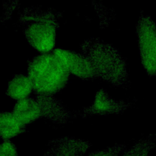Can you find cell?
<instances>
[{
    "mask_svg": "<svg viewBox=\"0 0 156 156\" xmlns=\"http://www.w3.org/2000/svg\"><path fill=\"white\" fill-rule=\"evenodd\" d=\"M69 74L53 52L36 57L29 65L27 76L34 90L41 94L48 95L62 88Z\"/></svg>",
    "mask_w": 156,
    "mask_h": 156,
    "instance_id": "6da1fadb",
    "label": "cell"
},
{
    "mask_svg": "<svg viewBox=\"0 0 156 156\" xmlns=\"http://www.w3.org/2000/svg\"><path fill=\"white\" fill-rule=\"evenodd\" d=\"M141 62L147 73L156 74V26L151 20L142 18L138 26Z\"/></svg>",
    "mask_w": 156,
    "mask_h": 156,
    "instance_id": "7a4b0ae2",
    "label": "cell"
},
{
    "mask_svg": "<svg viewBox=\"0 0 156 156\" xmlns=\"http://www.w3.org/2000/svg\"><path fill=\"white\" fill-rule=\"evenodd\" d=\"M26 34L30 44L43 54L48 53L54 47L56 30L51 20H35L27 27Z\"/></svg>",
    "mask_w": 156,
    "mask_h": 156,
    "instance_id": "3957f363",
    "label": "cell"
},
{
    "mask_svg": "<svg viewBox=\"0 0 156 156\" xmlns=\"http://www.w3.org/2000/svg\"><path fill=\"white\" fill-rule=\"evenodd\" d=\"M86 144L77 140L60 139L52 141L43 156H81Z\"/></svg>",
    "mask_w": 156,
    "mask_h": 156,
    "instance_id": "277c9868",
    "label": "cell"
},
{
    "mask_svg": "<svg viewBox=\"0 0 156 156\" xmlns=\"http://www.w3.org/2000/svg\"><path fill=\"white\" fill-rule=\"evenodd\" d=\"M42 113L39 103L31 98H25L18 101L13 113L18 121L25 126L38 119Z\"/></svg>",
    "mask_w": 156,
    "mask_h": 156,
    "instance_id": "5b68a950",
    "label": "cell"
},
{
    "mask_svg": "<svg viewBox=\"0 0 156 156\" xmlns=\"http://www.w3.org/2000/svg\"><path fill=\"white\" fill-rule=\"evenodd\" d=\"M24 126L18 121L14 114L10 112L0 113V136L5 140L21 133Z\"/></svg>",
    "mask_w": 156,
    "mask_h": 156,
    "instance_id": "8992f818",
    "label": "cell"
},
{
    "mask_svg": "<svg viewBox=\"0 0 156 156\" xmlns=\"http://www.w3.org/2000/svg\"><path fill=\"white\" fill-rule=\"evenodd\" d=\"M32 89L28 76L16 75L10 81L7 93L10 98L20 101L27 98Z\"/></svg>",
    "mask_w": 156,
    "mask_h": 156,
    "instance_id": "52a82bcc",
    "label": "cell"
},
{
    "mask_svg": "<svg viewBox=\"0 0 156 156\" xmlns=\"http://www.w3.org/2000/svg\"><path fill=\"white\" fill-rule=\"evenodd\" d=\"M0 156H18L17 149L10 140L0 143Z\"/></svg>",
    "mask_w": 156,
    "mask_h": 156,
    "instance_id": "ba28073f",
    "label": "cell"
},
{
    "mask_svg": "<svg viewBox=\"0 0 156 156\" xmlns=\"http://www.w3.org/2000/svg\"><path fill=\"white\" fill-rule=\"evenodd\" d=\"M87 156H110V155H107V153H102V152H95L91 154H90Z\"/></svg>",
    "mask_w": 156,
    "mask_h": 156,
    "instance_id": "9c48e42d",
    "label": "cell"
}]
</instances>
